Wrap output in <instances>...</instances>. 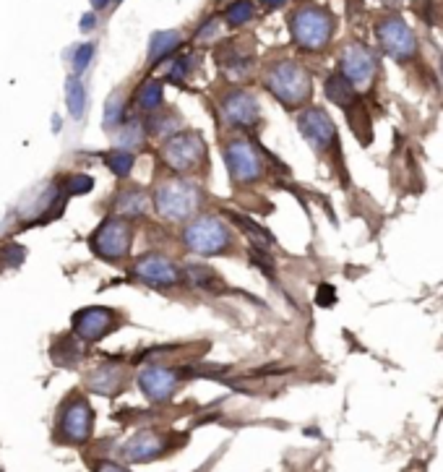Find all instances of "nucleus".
<instances>
[{"label": "nucleus", "mask_w": 443, "mask_h": 472, "mask_svg": "<svg viewBox=\"0 0 443 472\" xmlns=\"http://www.w3.org/2000/svg\"><path fill=\"white\" fill-rule=\"evenodd\" d=\"M126 384H128V368L120 363H102L83 378V386L102 397H115L126 389Z\"/></svg>", "instance_id": "a211bd4d"}, {"label": "nucleus", "mask_w": 443, "mask_h": 472, "mask_svg": "<svg viewBox=\"0 0 443 472\" xmlns=\"http://www.w3.org/2000/svg\"><path fill=\"white\" fill-rule=\"evenodd\" d=\"M170 436L162 433V431H157V428H144L139 433H133V436L120 446V457L130 464H136V462H154L164 457L167 451H170Z\"/></svg>", "instance_id": "4468645a"}, {"label": "nucleus", "mask_w": 443, "mask_h": 472, "mask_svg": "<svg viewBox=\"0 0 443 472\" xmlns=\"http://www.w3.org/2000/svg\"><path fill=\"white\" fill-rule=\"evenodd\" d=\"M266 89L284 107L295 110V107L305 105L311 99L313 83H311V76H308V71H305L300 63H295V60H279V63H274L266 71Z\"/></svg>", "instance_id": "423d86ee"}, {"label": "nucleus", "mask_w": 443, "mask_h": 472, "mask_svg": "<svg viewBox=\"0 0 443 472\" xmlns=\"http://www.w3.org/2000/svg\"><path fill=\"white\" fill-rule=\"evenodd\" d=\"M60 188L66 196H83V193H89L94 188V177L92 175H83V173H73V175L63 177L60 180Z\"/></svg>", "instance_id": "c85d7f7f"}, {"label": "nucleus", "mask_w": 443, "mask_h": 472, "mask_svg": "<svg viewBox=\"0 0 443 472\" xmlns=\"http://www.w3.org/2000/svg\"><path fill=\"white\" fill-rule=\"evenodd\" d=\"M297 126L303 130V139L313 146L318 154H331L339 159V139L334 120L328 118L321 107H311L297 118Z\"/></svg>", "instance_id": "f8f14e48"}, {"label": "nucleus", "mask_w": 443, "mask_h": 472, "mask_svg": "<svg viewBox=\"0 0 443 472\" xmlns=\"http://www.w3.org/2000/svg\"><path fill=\"white\" fill-rule=\"evenodd\" d=\"M378 35V42H381V50L391 60L397 63H407L409 58H415L417 52V39H415V32L407 26V21L402 16H386L384 21L375 29Z\"/></svg>", "instance_id": "9b49d317"}, {"label": "nucleus", "mask_w": 443, "mask_h": 472, "mask_svg": "<svg viewBox=\"0 0 443 472\" xmlns=\"http://www.w3.org/2000/svg\"><path fill=\"white\" fill-rule=\"evenodd\" d=\"M180 42H183V37H180V32H175V29L152 35V39H149V63L157 66V63H162L164 58H170V55L180 48Z\"/></svg>", "instance_id": "412c9836"}, {"label": "nucleus", "mask_w": 443, "mask_h": 472, "mask_svg": "<svg viewBox=\"0 0 443 472\" xmlns=\"http://www.w3.org/2000/svg\"><path fill=\"white\" fill-rule=\"evenodd\" d=\"M326 97L331 99V102H337L342 110H350L352 102H355V97H357V92L352 89V83L342 76V73H334V76H328L326 79Z\"/></svg>", "instance_id": "5701e85b"}, {"label": "nucleus", "mask_w": 443, "mask_h": 472, "mask_svg": "<svg viewBox=\"0 0 443 472\" xmlns=\"http://www.w3.org/2000/svg\"><path fill=\"white\" fill-rule=\"evenodd\" d=\"M248 256H250V264L253 266H258L261 272L266 274V277H271L274 279V274H277V269H274V259L268 256V250H264V248H248Z\"/></svg>", "instance_id": "2f4dec72"}, {"label": "nucleus", "mask_w": 443, "mask_h": 472, "mask_svg": "<svg viewBox=\"0 0 443 472\" xmlns=\"http://www.w3.org/2000/svg\"><path fill=\"white\" fill-rule=\"evenodd\" d=\"M128 277L133 282L146 284L152 290H175L183 284V266H177L175 261L164 253L149 250L130 261Z\"/></svg>", "instance_id": "6e6552de"}, {"label": "nucleus", "mask_w": 443, "mask_h": 472, "mask_svg": "<svg viewBox=\"0 0 443 472\" xmlns=\"http://www.w3.org/2000/svg\"><path fill=\"white\" fill-rule=\"evenodd\" d=\"M258 3H261V6L266 8V11H274V8H282V6L287 3V0H258Z\"/></svg>", "instance_id": "e433bc0d"}, {"label": "nucleus", "mask_w": 443, "mask_h": 472, "mask_svg": "<svg viewBox=\"0 0 443 472\" xmlns=\"http://www.w3.org/2000/svg\"><path fill=\"white\" fill-rule=\"evenodd\" d=\"M180 243L188 253L196 256H230L237 250V235L219 214L201 212L183 224Z\"/></svg>", "instance_id": "7ed1b4c3"}, {"label": "nucleus", "mask_w": 443, "mask_h": 472, "mask_svg": "<svg viewBox=\"0 0 443 472\" xmlns=\"http://www.w3.org/2000/svg\"><path fill=\"white\" fill-rule=\"evenodd\" d=\"M217 35H219V21L214 19V21H209V24L201 26V32L196 35V39H199V42H211V39H214Z\"/></svg>", "instance_id": "f704fd0d"}, {"label": "nucleus", "mask_w": 443, "mask_h": 472, "mask_svg": "<svg viewBox=\"0 0 443 472\" xmlns=\"http://www.w3.org/2000/svg\"><path fill=\"white\" fill-rule=\"evenodd\" d=\"M224 165L230 173V183L235 188H253L258 183L266 180V154L256 141H250L248 136H235L224 144Z\"/></svg>", "instance_id": "20e7f679"}, {"label": "nucleus", "mask_w": 443, "mask_h": 472, "mask_svg": "<svg viewBox=\"0 0 443 472\" xmlns=\"http://www.w3.org/2000/svg\"><path fill=\"white\" fill-rule=\"evenodd\" d=\"M92 3H94V8H107L112 0H92Z\"/></svg>", "instance_id": "58836bf2"}, {"label": "nucleus", "mask_w": 443, "mask_h": 472, "mask_svg": "<svg viewBox=\"0 0 443 472\" xmlns=\"http://www.w3.org/2000/svg\"><path fill=\"white\" fill-rule=\"evenodd\" d=\"M183 126V118L177 115V110H173V115L170 112H152L149 120H146V136H154V139H170L173 133H177V128Z\"/></svg>", "instance_id": "4be33fe9"}, {"label": "nucleus", "mask_w": 443, "mask_h": 472, "mask_svg": "<svg viewBox=\"0 0 443 472\" xmlns=\"http://www.w3.org/2000/svg\"><path fill=\"white\" fill-rule=\"evenodd\" d=\"M94 472H128L123 464H117V462H107V460H102V462H97L94 464Z\"/></svg>", "instance_id": "c9c22d12"}, {"label": "nucleus", "mask_w": 443, "mask_h": 472, "mask_svg": "<svg viewBox=\"0 0 443 472\" xmlns=\"http://www.w3.org/2000/svg\"><path fill=\"white\" fill-rule=\"evenodd\" d=\"M193 63H196V58H188V55H183V58H175V60H173V66H170V73H167V79H170L173 83L186 81L188 76H190V68H193Z\"/></svg>", "instance_id": "473e14b6"}, {"label": "nucleus", "mask_w": 443, "mask_h": 472, "mask_svg": "<svg viewBox=\"0 0 443 472\" xmlns=\"http://www.w3.org/2000/svg\"><path fill=\"white\" fill-rule=\"evenodd\" d=\"M123 136H117V149H139L141 144L146 141V128L141 126L139 120H130L128 123V128H123L120 130Z\"/></svg>", "instance_id": "cd10ccee"}, {"label": "nucleus", "mask_w": 443, "mask_h": 472, "mask_svg": "<svg viewBox=\"0 0 443 472\" xmlns=\"http://www.w3.org/2000/svg\"><path fill=\"white\" fill-rule=\"evenodd\" d=\"M66 105H68L70 118H81L83 115V105H86V92H83L81 81L76 76H70L66 81Z\"/></svg>", "instance_id": "a878e982"}, {"label": "nucleus", "mask_w": 443, "mask_h": 472, "mask_svg": "<svg viewBox=\"0 0 443 472\" xmlns=\"http://www.w3.org/2000/svg\"><path fill=\"white\" fill-rule=\"evenodd\" d=\"M159 162L173 175L204 180V177H209L211 165L209 146L199 130H180V133H173L159 146Z\"/></svg>", "instance_id": "f03ea898"}, {"label": "nucleus", "mask_w": 443, "mask_h": 472, "mask_svg": "<svg viewBox=\"0 0 443 472\" xmlns=\"http://www.w3.org/2000/svg\"><path fill=\"white\" fill-rule=\"evenodd\" d=\"M123 324V313L115 308L105 306H89L73 313L70 319V331L73 337L83 344H97L99 340H105L107 334H112Z\"/></svg>", "instance_id": "9d476101"}, {"label": "nucleus", "mask_w": 443, "mask_h": 472, "mask_svg": "<svg viewBox=\"0 0 443 472\" xmlns=\"http://www.w3.org/2000/svg\"><path fill=\"white\" fill-rule=\"evenodd\" d=\"M81 26H83V32H92L89 26H94V16H86V19L81 21Z\"/></svg>", "instance_id": "4c0bfd02"}, {"label": "nucleus", "mask_w": 443, "mask_h": 472, "mask_svg": "<svg viewBox=\"0 0 443 472\" xmlns=\"http://www.w3.org/2000/svg\"><path fill=\"white\" fill-rule=\"evenodd\" d=\"M123 95H115L110 102H107L105 110V130H115L120 123H123Z\"/></svg>", "instance_id": "7c9ffc66"}, {"label": "nucleus", "mask_w": 443, "mask_h": 472, "mask_svg": "<svg viewBox=\"0 0 443 472\" xmlns=\"http://www.w3.org/2000/svg\"><path fill=\"white\" fill-rule=\"evenodd\" d=\"M136 107H139L141 112H146V115H152V112H157L159 107H162V83H157V81H144L136 89Z\"/></svg>", "instance_id": "b1692460"}, {"label": "nucleus", "mask_w": 443, "mask_h": 472, "mask_svg": "<svg viewBox=\"0 0 443 472\" xmlns=\"http://www.w3.org/2000/svg\"><path fill=\"white\" fill-rule=\"evenodd\" d=\"M26 259V248L16 240H8L0 246V269H19Z\"/></svg>", "instance_id": "bb28decb"}, {"label": "nucleus", "mask_w": 443, "mask_h": 472, "mask_svg": "<svg viewBox=\"0 0 443 472\" xmlns=\"http://www.w3.org/2000/svg\"><path fill=\"white\" fill-rule=\"evenodd\" d=\"M290 29L297 48L305 52H318L331 42L334 16L321 6H305L300 11H295V16L290 19Z\"/></svg>", "instance_id": "0eeeda50"}, {"label": "nucleus", "mask_w": 443, "mask_h": 472, "mask_svg": "<svg viewBox=\"0 0 443 472\" xmlns=\"http://www.w3.org/2000/svg\"><path fill=\"white\" fill-rule=\"evenodd\" d=\"M154 214L170 224H186L196 214L204 212V206L209 204V193L201 188L199 180L180 175H157L152 190Z\"/></svg>", "instance_id": "f257e3e1"}, {"label": "nucleus", "mask_w": 443, "mask_h": 472, "mask_svg": "<svg viewBox=\"0 0 443 472\" xmlns=\"http://www.w3.org/2000/svg\"><path fill=\"white\" fill-rule=\"evenodd\" d=\"M183 282H188L193 290L206 293L211 297L230 295L233 287L219 277V272H214L209 264H186L183 266Z\"/></svg>", "instance_id": "6ab92c4d"}, {"label": "nucleus", "mask_w": 443, "mask_h": 472, "mask_svg": "<svg viewBox=\"0 0 443 472\" xmlns=\"http://www.w3.org/2000/svg\"><path fill=\"white\" fill-rule=\"evenodd\" d=\"M92 45H83V48H79V52H76V60H73V71L81 73L83 68H86V63L92 60Z\"/></svg>", "instance_id": "72a5a7b5"}, {"label": "nucleus", "mask_w": 443, "mask_h": 472, "mask_svg": "<svg viewBox=\"0 0 443 472\" xmlns=\"http://www.w3.org/2000/svg\"><path fill=\"white\" fill-rule=\"evenodd\" d=\"M227 214V219H230V224H235L240 233H243L248 240H250V246L253 248H264V250H268L271 246H274V235L268 233L266 227H261L258 222H253L250 217H245V214H240V212H224Z\"/></svg>", "instance_id": "aec40b11"}, {"label": "nucleus", "mask_w": 443, "mask_h": 472, "mask_svg": "<svg viewBox=\"0 0 443 472\" xmlns=\"http://www.w3.org/2000/svg\"><path fill=\"white\" fill-rule=\"evenodd\" d=\"M339 73L352 83V89H365L378 73V58L365 45H347L339 58Z\"/></svg>", "instance_id": "ddd939ff"}, {"label": "nucleus", "mask_w": 443, "mask_h": 472, "mask_svg": "<svg viewBox=\"0 0 443 472\" xmlns=\"http://www.w3.org/2000/svg\"><path fill=\"white\" fill-rule=\"evenodd\" d=\"M133 237H136V227L133 219L126 217H115L110 214L102 222L97 224L89 235V250L99 261H107L112 266H120L130 259V248H133Z\"/></svg>", "instance_id": "39448f33"}, {"label": "nucleus", "mask_w": 443, "mask_h": 472, "mask_svg": "<svg viewBox=\"0 0 443 472\" xmlns=\"http://www.w3.org/2000/svg\"><path fill=\"white\" fill-rule=\"evenodd\" d=\"M94 428V410L81 394H70L58 415V441L81 446L89 441Z\"/></svg>", "instance_id": "1a4fd4ad"}, {"label": "nucleus", "mask_w": 443, "mask_h": 472, "mask_svg": "<svg viewBox=\"0 0 443 472\" xmlns=\"http://www.w3.org/2000/svg\"><path fill=\"white\" fill-rule=\"evenodd\" d=\"M222 118L227 120V126L235 130H250L261 120V107L258 99L250 92L235 89L222 99Z\"/></svg>", "instance_id": "dca6fc26"}, {"label": "nucleus", "mask_w": 443, "mask_h": 472, "mask_svg": "<svg viewBox=\"0 0 443 472\" xmlns=\"http://www.w3.org/2000/svg\"><path fill=\"white\" fill-rule=\"evenodd\" d=\"M105 165L110 167V173L117 180H126L130 175L133 165H136V154L130 152V149H112V152L105 154Z\"/></svg>", "instance_id": "393cba45"}, {"label": "nucleus", "mask_w": 443, "mask_h": 472, "mask_svg": "<svg viewBox=\"0 0 443 472\" xmlns=\"http://www.w3.org/2000/svg\"><path fill=\"white\" fill-rule=\"evenodd\" d=\"M139 386L144 397L152 402H167L183 386V373L177 368L167 366H149L139 373Z\"/></svg>", "instance_id": "2eb2a0df"}, {"label": "nucleus", "mask_w": 443, "mask_h": 472, "mask_svg": "<svg viewBox=\"0 0 443 472\" xmlns=\"http://www.w3.org/2000/svg\"><path fill=\"white\" fill-rule=\"evenodd\" d=\"M250 19H253V3L250 0H237V3L230 6V11H227V24L230 26H243Z\"/></svg>", "instance_id": "c756f323"}, {"label": "nucleus", "mask_w": 443, "mask_h": 472, "mask_svg": "<svg viewBox=\"0 0 443 472\" xmlns=\"http://www.w3.org/2000/svg\"><path fill=\"white\" fill-rule=\"evenodd\" d=\"M149 188H144L139 183H128V186H120L110 199V212L115 217H126V219H139L146 217L149 212Z\"/></svg>", "instance_id": "f3484780"}]
</instances>
